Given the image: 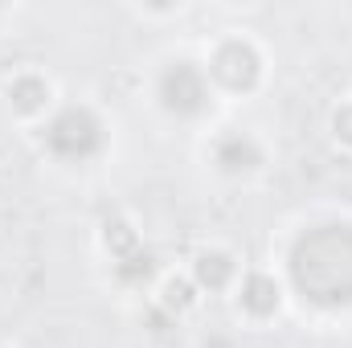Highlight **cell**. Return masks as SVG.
I'll list each match as a JSON object with an SVG mask.
<instances>
[{
	"label": "cell",
	"instance_id": "5",
	"mask_svg": "<svg viewBox=\"0 0 352 348\" xmlns=\"http://www.w3.org/2000/svg\"><path fill=\"white\" fill-rule=\"evenodd\" d=\"M217 164L230 168V173H246V168L258 164V148H254L246 135H230V140L217 144Z\"/></svg>",
	"mask_w": 352,
	"mask_h": 348
},
{
	"label": "cell",
	"instance_id": "4",
	"mask_svg": "<svg viewBox=\"0 0 352 348\" xmlns=\"http://www.w3.org/2000/svg\"><path fill=\"white\" fill-rule=\"evenodd\" d=\"M213 78L230 90H246L258 78V54L242 41H226L217 54H213Z\"/></svg>",
	"mask_w": 352,
	"mask_h": 348
},
{
	"label": "cell",
	"instance_id": "3",
	"mask_svg": "<svg viewBox=\"0 0 352 348\" xmlns=\"http://www.w3.org/2000/svg\"><path fill=\"white\" fill-rule=\"evenodd\" d=\"M160 98L164 107L176 111V115H197L205 107V78L192 70V66H173L164 78H160Z\"/></svg>",
	"mask_w": 352,
	"mask_h": 348
},
{
	"label": "cell",
	"instance_id": "1",
	"mask_svg": "<svg viewBox=\"0 0 352 348\" xmlns=\"http://www.w3.org/2000/svg\"><path fill=\"white\" fill-rule=\"evenodd\" d=\"M291 279L320 307L352 303V226H320L291 250Z\"/></svg>",
	"mask_w": 352,
	"mask_h": 348
},
{
	"label": "cell",
	"instance_id": "2",
	"mask_svg": "<svg viewBox=\"0 0 352 348\" xmlns=\"http://www.w3.org/2000/svg\"><path fill=\"white\" fill-rule=\"evenodd\" d=\"M98 140H102V127H98V119L90 111H82V107L62 111L50 123V131H45L50 152L62 156V160H87V156H94L98 152Z\"/></svg>",
	"mask_w": 352,
	"mask_h": 348
},
{
	"label": "cell",
	"instance_id": "7",
	"mask_svg": "<svg viewBox=\"0 0 352 348\" xmlns=\"http://www.w3.org/2000/svg\"><path fill=\"white\" fill-rule=\"evenodd\" d=\"M230 259L226 254H205V259L197 262V283L201 287H226V279H230Z\"/></svg>",
	"mask_w": 352,
	"mask_h": 348
},
{
	"label": "cell",
	"instance_id": "10",
	"mask_svg": "<svg viewBox=\"0 0 352 348\" xmlns=\"http://www.w3.org/2000/svg\"><path fill=\"white\" fill-rule=\"evenodd\" d=\"M188 299H192V295H188V283H173V287H168V303H180V307H184Z\"/></svg>",
	"mask_w": 352,
	"mask_h": 348
},
{
	"label": "cell",
	"instance_id": "9",
	"mask_svg": "<svg viewBox=\"0 0 352 348\" xmlns=\"http://www.w3.org/2000/svg\"><path fill=\"white\" fill-rule=\"evenodd\" d=\"M119 274H123V279H148V274H152V254L131 250L127 259L119 262Z\"/></svg>",
	"mask_w": 352,
	"mask_h": 348
},
{
	"label": "cell",
	"instance_id": "6",
	"mask_svg": "<svg viewBox=\"0 0 352 348\" xmlns=\"http://www.w3.org/2000/svg\"><path fill=\"white\" fill-rule=\"evenodd\" d=\"M242 303L250 307V312H274L278 307V287H274V279H266V274H250L246 279V287H242Z\"/></svg>",
	"mask_w": 352,
	"mask_h": 348
},
{
	"label": "cell",
	"instance_id": "8",
	"mask_svg": "<svg viewBox=\"0 0 352 348\" xmlns=\"http://www.w3.org/2000/svg\"><path fill=\"white\" fill-rule=\"evenodd\" d=\"M8 94H12V102H16L21 111H37V107L45 102V83H37V78H16Z\"/></svg>",
	"mask_w": 352,
	"mask_h": 348
},
{
	"label": "cell",
	"instance_id": "11",
	"mask_svg": "<svg viewBox=\"0 0 352 348\" xmlns=\"http://www.w3.org/2000/svg\"><path fill=\"white\" fill-rule=\"evenodd\" d=\"M336 127H340V135H344V140H352V107L340 115V119H336Z\"/></svg>",
	"mask_w": 352,
	"mask_h": 348
}]
</instances>
